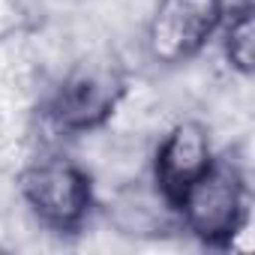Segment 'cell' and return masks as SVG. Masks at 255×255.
<instances>
[{"instance_id": "5", "label": "cell", "mask_w": 255, "mask_h": 255, "mask_svg": "<svg viewBox=\"0 0 255 255\" xmlns=\"http://www.w3.org/2000/svg\"><path fill=\"white\" fill-rule=\"evenodd\" d=\"M213 147L210 132L198 120H183L162 138L156 159H153V186L162 192V198L177 210L180 198L192 183L204 177V171L213 165Z\"/></svg>"}, {"instance_id": "6", "label": "cell", "mask_w": 255, "mask_h": 255, "mask_svg": "<svg viewBox=\"0 0 255 255\" xmlns=\"http://www.w3.org/2000/svg\"><path fill=\"white\" fill-rule=\"evenodd\" d=\"M111 225L126 237H162L174 228L177 210L156 186H126L108 201Z\"/></svg>"}, {"instance_id": "3", "label": "cell", "mask_w": 255, "mask_h": 255, "mask_svg": "<svg viewBox=\"0 0 255 255\" xmlns=\"http://www.w3.org/2000/svg\"><path fill=\"white\" fill-rule=\"evenodd\" d=\"M18 189L39 222L60 234L81 231L93 210L90 174L72 159H39L27 165L18 177Z\"/></svg>"}, {"instance_id": "2", "label": "cell", "mask_w": 255, "mask_h": 255, "mask_svg": "<svg viewBox=\"0 0 255 255\" xmlns=\"http://www.w3.org/2000/svg\"><path fill=\"white\" fill-rule=\"evenodd\" d=\"M126 93V72L111 57L75 63L48 102V117L63 132H93L108 123Z\"/></svg>"}, {"instance_id": "1", "label": "cell", "mask_w": 255, "mask_h": 255, "mask_svg": "<svg viewBox=\"0 0 255 255\" xmlns=\"http://www.w3.org/2000/svg\"><path fill=\"white\" fill-rule=\"evenodd\" d=\"M246 180L231 159H213L177 204V219L210 249H228L246 225Z\"/></svg>"}, {"instance_id": "8", "label": "cell", "mask_w": 255, "mask_h": 255, "mask_svg": "<svg viewBox=\"0 0 255 255\" xmlns=\"http://www.w3.org/2000/svg\"><path fill=\"white\" fill-rule=\"evenodd\" d=\"M219 12H222V21L234 18V15L255 12V0H219Z\"/></svg>"}, {"instance_id": "4", "label": "cell", "mask_w": 255, "mask_h": 255, "mask_svg": "<svg viewBox=\"0 0 255 255\" xmlns=\"http://www.w3.org/2000/svg\"><path fill=\"white\" fill-rule=\"evenodd\" d=\"M219 27V0H159L147 21L144 45L153 63L180 66L201 54Z\"/></svg>"}, {"instance_id": "7", "label": "cell", "mask_w": 255, "mask_h": 255, "mask_svg": "<svg viewBox=\"0 0 255 255\" xmlns=\"http://www.w3.org/2000/svg\"><path fill=\"white\" fill-rule=\"evenodd\" d=\"M222 27H225L222 48H225L231 69L249 78L255 72V12L225 18Z\"/></svg>"}]
</instances>
